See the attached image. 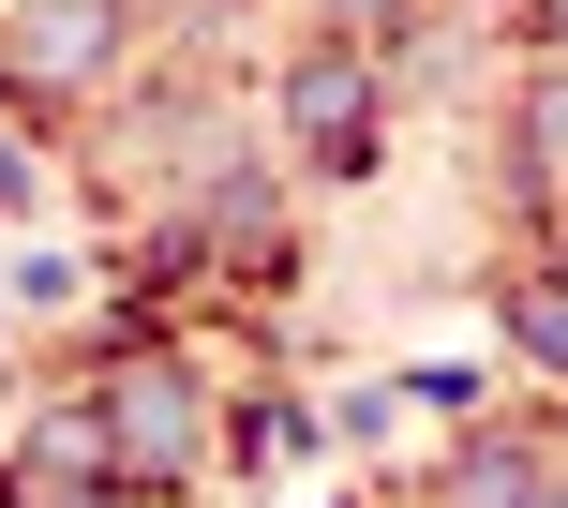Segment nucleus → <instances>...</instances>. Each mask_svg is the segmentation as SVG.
Returning <instances> with one entry per match:
<instances>
[{"mask_svg": "<svg viewBox=\"0 0 568 508\" xmlns=\"http://www.w3.org/2000/svg\"><path fill=\"white\" fill-rule=\"evenodd\" d=\"M105 419H120V449H135V464H180V389H165V374H120Z\"/></svg>", "mask_w": 568, "mask_h": 508, "instance_id": "obj_1", "label": "nucleus"}, {"mask_svg": "<svg viewBox=\"0 0 568 508\" xmlns=\"http://www.w3.org/2000/svg\"><path fill=\"white\" fill-rule=\"evenodd\" d=\"M524 494H539V479H524L509 449H494V464H464V508H524Z\"/></svg>", "mask_w": 568, "mask_h": 508, "instance_id": "obj_4", "label": "nucleus"}, {"mask_svg": "<svg viewBox=\"0 0 568 508\" xmlns=\"http://www.w3.org/2000/svg\"><path fill=\"white\" fill-rule=\"evenodd\" d=\"M524 344H539V359H568V299H524Z\"/></svg>", "mask_w": 568, "mask_h": 508, "instance_id": "obj_5", "label": "nucleus"}, {"mask_svg": "<svg viewBox=\"0 0 568 508\" xmlns=\"http://www.w3.org/2000/svg\"><path fill=\"white\" fill-rule=\"evenodd\" d=\"M90 45H105V0H45V16H30V60H45V75H75Z\"/></svg>", "mask_w": 568, "mask_h": 508, "instance_id": "obj_3", "label": "nucleus"}, {"mask_svg": "<svg viewBox=\"0 0 568 508\" xmlns=\"http://www.w3.org/2000/svg\"><path fill=\"white\" fill-rule=\"evenodd\" d=\"M554 30H568V0H554Z\"/></svg>", "mask_w": 568, "mask_h": 508, "instance_id": "obj_7", "label": "nucleus"}, {"mask_svg": "<svg viewBox=\"0 0 568 508\" xmlns=\"http://www.w3.org/2000/svg\"><path fill=\"white\" fill-rule=\"evenodd\" d=\"M539 165L568 180V90H554V105H539Z\"/></svg>", "mask_w": 568, "mask_h": 508, "instance_id": "obj_6", "label": "nucleus"}, {"mask_svg": "<svg viewBox=\"0 0 568 508\" xmlns=\"http://www.w3.org/2000/svg\"><path fill=\"white\" fill-rule=\"evenodd\" d=\"M300 135H314V150H344V135H374V90L344 75V60H314V75H300Z\"/></svg>", "mask_w": 568, "mask_h": 508, "instance_id": "obj_2", "label": "nucleus"}]
</instances>
